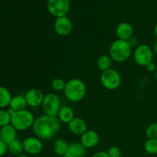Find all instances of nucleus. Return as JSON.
Listing matches in <instances>:
<instances>
[{"label": "nucleus", "instance_id": "nucleus-1", "mask_svg": "<svg viewBox=\"0 0 157 157\" xmlns=\"http://www.w3.org/2000/svg\"><path fill=\"white\" fill-rule=\"evenodd\" d=\"M61 121L57 117L43 114L35 120L32 130L40 140H48L53 138L61 129Z\"/></svg>", "mask_w": 157, "mask_h": 157}, {"label": "nucleus", "instance_id": "nucleus-2", "mask_svg": "<svg viewBox=\"0 0 157 157\" xmlns=\"http://www.w3.org/2000/svg\"><path fill=\"white\" fill-rule=\"evenodd\" d=\"M132 54V47L128 41L116 39L109 48V55L113 61L122 63L127 61Z\"/></svg>", "mask_w": 157, "mask_h": 157}, {"label": "nucleus", "instance_id": "nucleus-3", "mask_svg": "<svg viewBox=\"0 0 157 157\" xmlns=\"http://www.w3.org/2000/svg\"><path fill=\"white\" fill-rule=\"evenodd\" d=\"M64 92L68 101L76 103L84 99L87 92V87L84 81L81 79L72 78L66 82Z\"/></svg>", "mask_w": 157, "mask_h": 157}, {"label": "nucleus", "instance_id": "nucleus-4", "mask_svg": "<svg viewBox=\"0 0 157 157\" xmlns=\"http://www.w3.org/2000/svg\"><path fill=\"white\" fill-rule=\"evenodd\" d=\"M35 120L33 113L25 109L15 111L11 116V124L17 131H24L32 127Z\"/></svg>", "mask_w": 157, "mask_h": 157}, {"label": "nucleus", "instance_id": "nucleus-5", "mask_svg": "<svg viewBox=\"0 0 157 157\" xmlns=\"http://www.w3.org/2000/svg\"><path fill=\"white\" fill-rule=\"evenodd\" d=\"M100 79L103 87L110 90L117 89L122 82L120 73L113 68L102 71Z\"/></svg>", "mask_w": 157, "mask_h": 157}, {"label": "nucleus", "instance_id": "nucleus-6", "mask_svg": "<svg viewBox=\"0 0 157 157\" xmlns=\"http://www.w3.org/2000/svg\"><path fill=\"white\" fill-rule=\"evenodd\" d=\"M44 114L52 117H57L61 109V100L59 97L53 93H48L44 95L41 104Z\"/></svg>", "mask_w": 157, "mask_h": 157}, {"label": "nucleus", "instance_id": "nucleus-7", "mask_svg": "<svg viewBox=\"0 0 157 157\" xmlns=\"http://www.w3.org/2000/svg\"><path fill=\"white\" fill-rule=\"evenodd\" d=\"M153 49L146 44H139L135 48L133 58L138 65L146 67L148 64L153 61Z\"/></svg>", "mask_w": 157, "mask_h": 157}, {"label": "nucleus", "instance_id": "nucleus-8", "mask_svg": "<svg viewBox=\"0 0 157 157\" xmlns=\"http://www.w3.org/2000/svg\"><path fill=\"white\" fill-rule=\"evenodd\" d=\"M71 7V0H48L47 9L56 18L66 16Z\"/></svg>", "mask_w": 157, "mask_h": 157}, {"label": "nucleus", "instance_id": "nucleus-9", "mask_svg": "<svg viewBox=\"0 0 157 157\" xmlns=\"http://www.w3.org/2000/svg\"><path fill=\"white\" fill-rule=\"evenodd\" d=\"M54 29L57 35L59 36H67L73 29L72 21L67 16L56 18L54 23Z\"/></svg>", "mask_w": 157, "mask_h": 157}, {"label": "nucleus", "instance_id": "nucleus-10", "mask_svg": "<svg viewBox=\"0 0 157 157\" xmlns=\"http://www.w3.org/2000/svg\"><path fill=\"white\" fill-rule=\"evenodd\" d=\"M24 151L30 155L39 154L43 150L41 140L37 136H29L22 142Z\"/></svg>", "mask_w": 157, "mask_h": 157}, {"label": "nucleus", "instance_id": "nucleus-11", "mask_svg": "<svg viewBox=\"0 0 157 157\" xmlns=\"http://www.w3.org/2000/svg\"><path fill=\"white\" fill-rule=\"evenodd\" d=\"M25 98L29 107H38L42 104L44 94L39 89L32 88L26 92Z\"/></svg>", "mask_w": 157, "mask_h": 157}, {"label": "nucleus", "instance_id": "nucleus-12", "mask_svg": "<svg viewBox=\"0 0 157 157\" xmlns=\"http://www.w3.org/2000/svg\"><path fill=\"white\" fill-rule=\"evenodd\" d=\"M100 140L99 135L94 130H87L81 136V144L86 149H90L96 147Z\"/></svg>", "mask_w": 157, "mask_h": 157}, {"label": "nucleus", "instance_id": "nucleus-13", "mask_svg": "<svg viewBox=\"0 0 157 157\" xmlns=\"http://www.w3.org/2000/svg\"><path fill=\"white\" fill-rule=\"evenodd\" d=\"M67 125L71 133L77 136H81L87 130V123L82 118L75 117Z\"/></svg>", "mask_w": 157, "mask_h": 157}, {"label": "nucleus", "instance_id": "nucleus-14", "mask_svg": "<svg viewBox=\"0 0 157 157\" xmlns=\"http://www.w3.org/2000/svg\"><path fill=\"white\" fill-rule=\"evenodd\" d=\"M115 33L118 39L128 41L133 36V26L128 22H121L117 26Z\"/></svg>", "mask_w": 157, "mask_h": 157}, {"label": "nucleus", "instance_id": "nucleus-15", "mask_svg": "<svg viewBox=\"0 0 157 157\" xmlns=\"http://www.w3.org/2000/svg\"><path fill=\"white\" fill-rule=\"evenodd\" d=\"M17 139V130L12 124H9L0 128V140L6 145Z\"/></svg>", "mask_w": 157, "mask_h": 157}, {"label": "nucleus", "instance_id": "nucleus-16", "mask_svg": "<svg viewBox=\"0 0 157 157\" xmlns=\"http://www.w3.org/2000/svg\"><path fill=\"white\" fill-rule=\"evenodd\" d=\"M87 149L81 143H71L69 144L67 152L63 157H84Z\"/></svg>", "mask_w": 157, "mask_h": 157}, {"label": "nucleus", "instance_id": "nucleus-17", "mask_svg": "<svg viewBox=\"0 0 157 157\" xmlns=\"http://www.w3.org/2000/svg\"><path fill=\"white\" fill-rule=\"evenodd\" d=\"M57 117L61 123L68 124L75 118V113L73 109L69 106H63L61 107Z\"/></svg>", "mask_w": 157, "mask_h": 157}, {"label": "nucleus", "instance_id": "nucleus-18", "mask_svg": "<svg viewBox=\"0 0 157 157\" xmlns=\"http://www.w3.org/2000/svg\"><path fill=\"white\" fill-rule=\"evenodd\" d=\"M27 106V102L25 96L15 95L12 98L9 107L14 111H20V110H25Z\"/></svg>", "mask_w": 157, "mask_h": 157}, {"label": "nucleus", "instance_id": "nucleus-19", "mask_svg": "<svg viewBox=\"0 0 157 157\" xmlns=\"http://www.w3.org/2000/svg\"><path fill=\"white\" fill-rule=\"evenodd\" d=\"M68 146L69 144H67L65 140L63 139V138H58V139L55 140L53 144L54 151L58 156H64V155L67 152Z\"/></svg>", "mask_w": 157, "mask_h": 157}, {"label": "nucleus", "instance_id": "nucleus-20", "mask_svg": "<svg viewBox=\"0 0 157 157\" xmlns=\"http://www.w3.org/2000/svg\"><path fill=\"white\" fill-rule=\"evenodd\" d=\"M7 149L8 151H9L11 154L13 155V156H15L16 157L23 154V152H24L22 142H21L18 139L12 141L11 144H8Z\"/></svg>", "mask_w": 157, "mask_h": 157}, {"label": "nucleus", "instance_id": "nucleus-21", "mask_svg": "<svg viewBox=\"0 0 157 157\" xmlns=\"http://www.w3.org/2000/svg\"><path fill=\"white\" fill-rule=\"evenodd\" d=\"M112 62H113V60L111 59L110 55H103L98 58L97 61V66L100 71H104L111 68Z\"/></svg>", "mask_w": 157, "mask_h": 157}, {"label": "nucleus", "instance_id": "nucleus-22", "mask_svg": "<svg viewBox=\"0 0 157 157\" xmlns=\"http://www.w3.org/2000/svg\"><path fill=\"white\" fill-rule=\"evenodd\" d=\"M12 98L10 91L6 87L0 86V109L9 107Z\"/></svg>", "mask_w": 157, "mask_h": 157}, {"label": "nucleus", "instance_id": "nucleus-23", "mask_svg": "<svg viewBox=\"0 0 157 157\" xmlns=\"http://www.w3.org/2000/svg\"><path fill=\"white\" fill-rule=\"evenodd\" d=\"M144 149L149 154H157V140L147 139V140L144 144Z\"/></svg>", "mask_w": 157, "mask_h": 157}, {"label": "nucleus", "instance_id": "nucleus-24", "mask_svg": "<svg viewBox=\"0 0 157 157\" xmlns=\"http://www.w3.org/2000/svg\"><path fill=\"white\" fill-rule=\"evenodd\" d=\"M11 124V114L8 110L0 109V128Z\"/></svg>", "mask_w": 157, "mask_h": 157}, {"label": "nucleus", "instance_id": "nucleus-25", "mask_svg": "<svg viewBox=\"0 0 157 157\" xmlns=\"http://www.w3.org/2000/svg\"><path fill=\"white\" fill-rule=\"evenodd\" d=\"M145 134L147 139L157 140V122L153 123L147 127Z\"/></svg>", "mask_w": 157, "mask_h": 157}, {"label": "nucleus", "instance_id": "nucleus-26", "mask_svg": "<svg viewBox=\"0 0 157 157\" xmlns=\"http://www.w3.org/2000/svg\"><path fill=\"white\" fill-rule=\"evenodd\" d=\"M66 82L61 78H55L52 81V87L55 91L64 90L65 88Z\"/></svg>", "mask_w": 157, "mask_h": 157}, {"label": "nucleus", "instance_id": "nucleus-27", "mask_svg": "<svg viewBox=\"0 0 157 157\" xmlns=\"http://www.w3.org/2000/svg\"><path fill=\"white\" fill-rule=\"evenodd\" d=\"M107 154L110 157H121V151L119 147L116 146H112L107 150Z\"/></svg>", "mask_w": 157, "mask_h": 157}, {"label": "nucleus", "instance_id": "nucleus-28", "mask_svg": "<svg viewBox=\"0 0 157 157\" xmlns=\"http://www.w3.org/2000/svg\"><path fill=\"white\" fill-rule=\"evenodd\" d=\"M8 151L7 145L0 140V157L3 156Z\"/></svg>", "mask_w": 157, "mask_h": 157}, {"label": "nucleus", "instance_id": "nucleus-29", "mask_svg": "<svg viewBox=\"0 0 157 157\" xmlns=\"http://www.w3.org/2000/svg\"><path fill=\"white\" fill-rule=\"evenodd\" d=\"M146 69H147V71L148 72H150V73H153V72H156V65L155 64V63H153V61H152V62H150V64H147V66H146Z\"/></svg>", "mask_w": 157, "mask_h": 157}, {"label": "nucleus", "instance_id": "nucleus-30", "mask_svg": "<svg viewBox=\"0 0 157 157\" xmlns=\"http://www.w3.org/2000/svg\"><path fill=\"white\" fill-rule=\"evenodd\" d=\"M128 42L129 44H130V46L132 47V48H133V47H137V44H138V40L137 38H136V37L133 36L132 38H130V39L128 40Z\"/></svg>", "mask_w": 157, "mask_h": 157}, {"label": "nucleus", "instance_id": "nucleus-31", "mask_svg": "<svg viewBox=\"0 0 157 157\" xmlns=\"http://www.w3.org/2000/svg\"><path fill=\"white\" fill-rule=\"evenodd\" d=\"M92 157H110V156H108V154H107V152L99 151V152H97V153H95Z\"/></svg>", "mask_w": 157, "mask_h": 157}, {"label": "nucleus", "instance_id": "nucleus-32", "mask_svg": "<svg viewBox=\"0 0 157 157\" xmlns=\"http://www.w3.org/2000/svg\"><path fill=\"white\" fill-rule=\"evenodd\" d=\"M153 54L154 55H157V40L156 41H155L154 44H153Z\"/></svg>", "mask_w": 157, "mask_h": 157}, {"label": "nucleus", "instance_id": "nucleus-33", "mask_svg": "<svg viewBox=\"0 0 157 157\" xmlns=\"http://www.w3.org/2000/svg\"><path fill=\"white\" fill-rule=\"evenodd\" d=\"M154 35L157 38V22L156 23V25H155L154 26Z\"/></svg>", "mask_w": 157, "mask_h": 157}, {"label": "nucleus", "instance_id": "nucleus-34", "mask_svg": "<svg viewBox=\"0 0 157 157\" xmlns=\"http://www.w3.org/2000/svg\"><path fill=\"white\" fill-rule=\"evenodd\" d=\"M17 157H29V156H27V155H25V154H21L20 155V156H17Z\"/></svg>", "mask_w": 157, "mask_h": 157}, {"label": "nucleus", "instance_id": "nucleus-35", "mask_svg": "<svg viewBox=\"0 0 157 157\" xmlns=\"http://www.w3.org/2000/svg\"><path fill=\"white\" fill-rule=\"evenodd\" d=\"M155 77H156V79L157 80V69H156V72H155Z\"/></svg>", "mask_w": 157, "mask_h": 157}, {"label": "nucleus", "instance_id": "nucleus-36", "mask_svg": "<svg viewBox=\"0 0 157 157\" xmlns=\"http://www.w3.org/2000/svg\"><path fill=\"white\" fill-rule=\"evenodd\" d=\"M0 12H1V6H0Z\"/></svg>", "mask_w": 157, "mask_h": 157}, {"label": "nucleus", "instance_id": "nucleus-37", "mask_svg": "<svg viewBox=\"0 0 157 157\" xmlns=\"http://www.w3.org/2000/svg\"><path fill=\"white\" fill-rule=\"evenodd\" d=\"M156 98H157V92H156Z\"/></svg>", "mask_w": 157, "mask_h": 157}]
</instances>
